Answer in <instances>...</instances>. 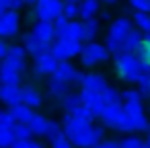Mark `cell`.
Instances as JSON below:
<instances>
[{
  "label": "cell",
  "mask_w": 150,
  "mask_h": 148,
  "mask_svg": "<svg viewBox=\"0 0 150 148\" xmlns=\"http://www.w3.org/2000/svg\"><path fill=\"white\" fill-rule=\"evenodd\" d=\"M15 134H17V140H23V138H29V136H33L31 123H23V121H17V123H15Z\"/></svg>",
  "instance_id": "cell-30"
},
{
  "label": "cell",
  "mask_w": 150,
  "mask_h": 148,
  "mask_svg": "<svg viewBox=\"0 0 150 148\" xmlns=\"http://www.w3.org/2000/svg\"><path fill=\"white\" fill-rule=\"evenodd\" d=\"M0 99H2L4 105L8 107H17L23 103V86H6L2 84L0 89Z\"/></svg>",
  "instance_id": "cell-15"
},
{
  "label": "cell",
  "mask_w": 150,
  "mask_h": 148,
  "mask_svg": "<svg viewBox=\"0 0 150 148\" xmlns=\"http://www.w3.org/2000/svg\"><path fill=\"white\" fill-rule=\"evenodd\" d=\"M105 138V127L103 125H88L84 132H80L74 140H72V144H76V146H99V142Z\"/></svg>",
  "instance_id": "cell-10"
},
{
  "label": "cell",
  "mask_w": 150,
  "mask_h": 148,
  "mask_svg": "<svg viewBox=\"0 0 150 148\" xmlns=\"http://www.w3.org/2000/svg\"><path fill=\"white\" fill-rule=\"evenodd\" d=\"M23 103L29 105V107H33V109H37V107L43 103V97H41V93H39L35 86L25 84V86H23Z\"/></svg>",
  "instance_id": "cell-19"
},
{
  "label": "cell",
  "mask_w": 150,
  "mask_h": 148,
  "mask_svg": "<svg viewBox=\"0 0 150 148\" xmlns=\"http://www.w3.org/2000/svg\"><path fill=\"white\" fill-rule=\"evenodd\" d=\"M47 125H50L47 117H43V115H39V113H37V117H35V119L31 121V130H33V136H37V138H45Z\"/></svg>",
  "instance_id": "cell-26"
},
{
  "label": "cell",
  "mask_w": 150,
  "mask_h": 148,
  "mask_svg": "<svg viewBox=\"0 0 150 148\" xmlns=\"http://www.w3.org/2000/svg\"><path fill=\"white\" fill-rule=\"evenodd\" d=\"M62 132H64V130H62V123H60V121H50L47 132H45V140H47V142H54Z\"/></svg>",
  "instance_id": "cell-31"
},
{
  "label": "cell",
  "mask_w": 150,
  "mask_h": 148,
  "mask_svg": "<svg viewBox=\"0 0 150 148\" xmlns=\"http://www.w3.org/2000/svg\"><path fill=\"white\" fill-rule=\"evenodd\" d=\"M82 103L84 101H82V95L80 93H68L64 99H60V105H62L64 113H74Z\"/></svg>",
  "instance_id": "cell-23"
},
{
  "label": "cell",
  "mask_w": 150,
  "mask_h": 148,
  "mask_svg": "<svg viewBox=\"0 0 150 148\" xmlns=\"http://www.w3.org/2000/svg\"><path fill=\"white\" fill-rule=\"evenodd\" d=\"M0 121H6V123H11V121H17V119H15V113H13V109H2V111H0Z\"/></svg>",
  "instance_id": "cell-38"
},
{
  "label": "cell",
  "mask_w": 150,
  "mask_h": 148,
  "mask_svg": "<svg viewBox=\"0 0 150 148\" xmlns=\"http://www.w3.org/2000/svg\"><path fill=\"white\" fill-rule=\"evenodd\" d=\"M70 144H72V140H70V136H68V134H64V132H62L54 142H52V146H56V148H68Z\"/></svg>",
  "instance_id": "cell-35"
},
{
  "label": "cell",
  "mask_w": 150,
  "mask_h": 148,
  "mask_svg": "<svg viewBox=\"0 0 150 148\" xmlns=\"http://www.w3.org/2000/svg\"><path fill=\"white\" fill-rule=\"evenodd\" d=\"M99 19L97 17H93V19H82L80 21V35H78V39L80 41H84V43H88V41H95V37H97V33H99Z\"/></svg>",
  "instance_id": "cell-16"
},
{
  "label": "cell",
  "mask_w": 150,
  "mask_h": 148,
  "mask_svg": "<svg viewBox=\"0 0 150 148\" xmlns=\"http://www.w3.org/2000/svg\"><path fill=\"white\" fill-rule=\"evenodd\" d=\"M8 54H11V45L6 41H2L0 43V58H8Z\"/></svg>",
  "instance_id": "cell-41"
},
{
  "label": "cell",
  "mask_w": 150,
  "mask_h": 148,
  "mask_svg": "<svg viewBox=\"0 0 150 148\" xmlns=\"http://www.w3.org/2000/svg\"><path fill=\"white\" fill-rule=\"evenodd\" d=\"M64 4L62 0H37L35 2V17L43 21H56L60 15H64Z\"/></svg>",
  "instance_id": "cell-6"
},
{
  "label": "cell",
  "mask_w": 150,
  "mask_h": 148,
  "mask_svg": "<svg viewBox=\"0 0 150 148\" xmlns=\"http://www.w3.org/2000/svg\"><path fill=\"white\" fill-rule=\"evenodd\" d=\"M148 117H150V107H148Z\"/></svg>",
  "instance_id": "cell-46"
},
{
  "label": "cell",
  "mask_w": 150,
  "mask_h": 148,
  "mask_svg": "<svg viewBox=\"0 0 150 148\" xmlns=\"http://www.w3.org/2000/svg\"><path fill=\"white\" fill-rule=\"evenodd\" d=\"M52 76H56V78H60V80H66V82H70L72 86H82V84H84V76H86V74H82L80 70H76L68 60H62V62L58 64V68H56V72H54Z\"/></svg>",
  "instance_id": "cell-8"
},
{
  "label": "cell",
  "mask_w": 150,
  "mask_h": 148,
  "mask_svg": "<svg viewBox=\"0 0 150 148\" xmlns=\"http://www.w3.org/2000/svg\"><path fill=\"white\" fill-rule=\"evenodd\" d=\"M146 146H150V136H148V140H146Z\"/></svg>",
  "instance_id": "cell-45"
},
{
  "label": "cell",
  "mask_w": 150,
  "mask_h": 148,
  "mask_svg": "<svg viewBox=\"0 0 150 148\" xmlns=\"http://www.w3.org/2000/svg\"><path fill=\"white\" fill-rule=\"evenodd\" d=\"M70 21H72V19H68L66 15H60V17H58V19L54 21V23H56V27H58V29H64V27H66V25H68Z\"/></svg>",
  "instance_id": "cell-40"
},
{
  "label": "cell",
  "mask_w": 150,
  "mask_h": 148,
  "mask_svg": "<svg viewBox=\"0 0 150 148\" xmlns=\"http://www.w3.org/2000/svg\"><path fill=\"white\" fill-rule=\"evenodd\" d=\"M99 146H101V148H115V146H121V140H105V138H103V140L99 142Z\"/></svg>",
  "instance_id": "cell-39"
},
{
  "label": "cell",
  "mask_w": 150,
  "mask_h": 148,
  "mask_svg": "<svg viewBox=\"0 0 150 148\" xmlns=\"http://www.w3.org/2000/svg\"><path fill=\"white\" fill-rule=\"evenodd\" d=\"M138 86L142 89V93H144L146 97H150V72H148V74H146V76L138 82Z\"/></svg>",
  "instance_id": "cell-37"
},
{
  "label": "cell",
  "mask_w": 150,
  "mask_h": 148,
  "mask_svg": "<svg viewBox=\"0 0 150 148\" xmlns=\"http://www.w3.org/2000/svg\"><path fill=\"white\" fill-rule=\"evenodd\" d=\"M64 15L68 17V19H76V17H80V8H78V4L76 2H66L64 4Z\"/></svg>",
  "instance_id": "cell-34"
},
{
  "label": "cell",
  "mask_w": 150,
  "mask_h": 148,
  "mask_svg": "<svg viewBox=\"0 0 150 148\" xmlns=\"http://www.w3.org/2000/svg\"><path fill=\"white\" fill-rule=\"evenodd\" d=\"M15 123L17 121H0V144L2 146H13L15 140H17V134H15Z\"/></svg>",
  "instance_id": "cell-22"
},
{
  "label": "cell",
  "mask_w": 150,
  "mask_h": 148,
  "mask_svg": "<svg viewBox=\"0 0 150 148\" xmlns=\"http://www.w3.org/2000/svg\"><path fill=\"white\" fill-rule=\"evenodd\" d=\"M33 33H35L41 41L52 43V45H54V41L58 39V27H56V23H54V21L37 19V21H35V25H33Z\"/></svg>",
  "instance_id": "cell-11"
},
{
  "label": "cell",
  "mask_w": 150,
  "mask_h": 148,
  "mask_svg": "<svg viewBox=\"0 0 150 148\" xmlns=\"http://www.w3.org/2000/svg\"><path fill=\"white\" fill-rule=\"evenodd\" d=\"M101 119L105 125L109 127H115L119 132H123V125H125V107L123 103H113V105H107L105 111L101 113Z\"/></svg>",
  "instance_id": "cell-7"
},
{
  "label": "cell",
  "mask_w": 150,
  "mask_h": 148,
  "mask_svg": "<svg viewBox=\"0 0 150 148\" xmlns=\"http://www.w3.org/2000/svg\"><path fill=\"white\" fill-rule=\"evenodd\" d=\"M13 109V113H15V119L17 121H23V123H31L35 117H37V113L33 111V107H29V105H25V103H21V105H17V107H11Z\"/></svg>",
  "instance_id": "cell-24"
},
{
  "label": "cell",
  "mask_w": 150,
  "mask_h": 148,
  "mask_svg": "<svg viewBox=\"0 0 150 148\" xmlns=\"http://www.w3.org/2000/svg\"><path fill=\"white\" fill-rule=\"evenodd\" d=\"M134 25H136L140 31H144V33L148 35V33H150V15L144 13V11H136V15H134Z\"/></svg>",
  "instance_id": "cell-28"
},
{
  "label": "cell",
  "mask_w": 150,
  "mask_h": 148,
  "mask_svg": "<svg viewBox=\"0 0 150 148\" xmlns=\"http://www.w3.org/2000/svg\"><path fill=\"white\" fill-rule=\"evenodd\" d=\"M107 4H117V0H105Z\"/></svg>",
  "instance_id": "cell-43"
},
{
  "label": "cell",
  "mask_w": 150,
  "mask_h": 148,
  "mask_svg": "<svg viewBox=\"0 0 150 148\" xmlns=\"http://www.w3.org/2000/svg\"><path fill=\"white\" fill-rule=\"evenodd\" d=\"M121 146L123 148H142V146H146V142L138 136H127V138H121Z\"/></svg>",
  "instance_id": "cell-33"
},
{
  "label": "cell",
  "mask_w": 150,
  "mask_h": 148,
  "mask_svg": "<svg viewBox=\"0 0 150 148\" xmlns=\"http://www.w3.org/2000/svg\"><path fill=\"white\" fill-rule=\"evenodd\" d=\"M58 64H60V60L56 58V54H54V52H45V54H41V56H37V58H35L33 74H35V76H39V78L52 76V74L56 72Z\"/></svg>",
  "instance_id": "cell-9"
},
{
  "label": "cell",
  "mask_w": 150,
  "mask_h": 148,
  "mask_svg": "<svg viewBox=\"0 0 150 148\" xmlns=\"http://www.w3.org/2000/svg\"><path fill=\"white\" fill-rule=\"evenodd\" d=\"M101 19H103V21H111V13L103 11V13H101Z\"/></svg>",
  "instance_id": "cell-42"
},
{
  "label": "cell",
  "mask_w": 150,
  "mask_h": 148,
  "mask_svg": "<svg viewBox=\"0 0 150 148\" xmlns=\"http://www.w3.org/2000/svg\"><path fill=\"white\" fill-rule=\"evenodd\" d=\"M27 47L25 45H11V54H8V58L13 60V64L17 66V70L21 72V74H25L27 72Z\"/></svg>",
  "instance_id": "cell-18"
},
{
  "label": "cell",
  "mask_w": 150,
  "mask_h": 148,
  "mask_svg": "<svg viewBox=\"0 0 150 148\" xmlns=\"http://www.w3.org/2000/svg\"><path fill=\"white\" fill-rule=\"evenodd\" d=\"M78 8H80V19H93L99 15L101 4H99V0H82Z\"/></svg>",
  "instance_id": "cell-25"
},
{
  "label": "cell",
  "mask_w": 150,
  "mask_h": 148,
  "mask_svg": "<svg viewBox=\"0 0 150 148\" xmlns=\"http://www.w3.org/2000/svg\"><path fill=\"white\" fill-rule=\"evenodd\" d=\"M134 29V23L125 17H119L115 19L111 25H109V31H107V39H105V45L109 47L111 54H119L123 50V43L127 39V35L132 33Z\"/></svg>",
  "instance_id": "cell-2"
},
{
  "label": "cell",
  "mask_w": 150,
  "mask_h": 148,
  "mask_svg": "<svg viewBox=\"0 0 150 148\" xmlns=\"http://www.w3.org/2000/svg\"><path fill=\"white\" fill-rule=\"evenodd\" d=\"M129 6H134L136 11L150 13V0H129Z\"/></svg>",
  "instance_id": "cell-36"
},
{
  "label": "cell",
  "mask_w": 150,
  "mask_h": 148,
  "mask_svg": "<svg viewBox=\"0 0 150 148\" xmlns=\"http://www.w3.org/2000/svg\"><path fill=\"white\" fill-rule=\"evenodd\" d=\"M52 52H54L56 58L62 62V60H72V58L80 56V54L84 52V45H82L80 39H60V37H58V39L54 41Z\"/></svg>",
  "instance_id": "cell-4"
},
{
  "label": "cell",
  "mask_w": 150,
  "mask_h": 148,
  "mask_svg": "<svg viewBox=\"0 0 150 148\" xmlns=\"http://www.w3.org/2000/svg\"><path fill=\"white\" fill-rule=\"evenodd\" d=\"M101 95H103V99H105V103H107V105H113V103H123L121 93H119L115 86H107Z\"/></svg>",
  "instance_id": "cell-29"
},
{
  "label": "cell",
  "mask_w": 150,
  "mask_h": 148,
  "mask_svg": "<svg viewBox=\"0 0 150 148\" xmlns=\"http://www.w3.org/2000/svg\"><path fill=\"white\" fill-rule=\"evenodd\" d=\"M82 86H86V89H91V91H95V93H103V91L109 86V82H107V78H105L103 74H86Z\"/></svg>",
  "instance_id": "cell-21"
},
{
  "label": "cell",
  "mask_w": 150,
  "mask_h": 148,
  "mask_svg": "<svg viewBox=\"0 0 150 148\" xmlns=\"http://www.w3.org/2000/svg\"><path fill=\"white\" fill-rule=\"evenodd\" d=\"M23 45L27 47V52L33 56V58H37V56H41V54H45V52H52V43H45V41H41L33 31L31 33H25L23 35Z\"/></svg>",
  "instance_id": "cell-12"
},
{
  "label": "cell",
  "mask_w": 150,
  "mask_h": 148,
  "mask_svg": "<svg viewBox=\"0 0 150 148\" xmlns=\"http://www.w3.org/2000/svg\"><path fill=\"white\" fill-rule=\"evenodd\" d=\"M115 72L117 76L127 82V84H138L148 72H150V64L142 62L136 54H129V52H119L115 54Z\"/></svg>",
  "instance_id": "cell-1"
},
{
  "label": "cell",
  "mask_w": 150,
  "mask_h": 148,
  "mask_svg": "<svg viewBox=\"0 0 150 148\" xmlns=\"http://www.w3.org/2000/svg\"><path fill=\"white\" fill-rule=\"evenodd\" d=\"M144 39H146V33H144V31H140V29H132V33L127 35V39H125L121 52H129V54H134V52L142 45Z\"/></svg>",
  "instance_id": "cell-20"
},
{
  "label": "cell",
  "mask_w": 150,
  "mask_h": 148,
  "mask_svg": "<svg viewBox=\"0 0 150 148\" xmlns=\"http://www.w3.org/2000/svg\"><path fill=\"white\" fill-rule=\"evenodd\" d=\"M109 47L107 45H101L97 41H88L84 45V52L80 54V66L84 68H93L95 64H101V62H107L109 60Z\"/></svg>",
  "instance_id": "cell-3"
},
{
  "label": "cell",
  "mask_w": 150,
  "mask_h": 148,
  "mask_svg": "<svg viewBox=\"0 0 150 148\" xmlns=\"http://www.w3.org/2000/svg\"><path fill=\"white\" fill-rule=\"evenodd\" d=\"M146 37H148V39H150V33H148V35H146Z\"/></svg>",
  "instance_id": "cell-47"
},
{
  "label": "cell",
  "mask_w": 150,
  "mask_h": 148,
  "mask_svg": "<svg viewBox=\"0 0 150 148\" xmlns=\"http://www.w3.org/2000/svg\"><path fill=\"white\" fill-rule=\"evenodd\" d=\"M88 125H91V123H88V121H84V119H80L78 115H74V113H66V115H64L62 130H64V134H68V136H70V140H74V138H76L80 132H84Z\"/></svg>",
  "instance_id": "cell-14"
},
{
  "label": "cell",
  "mask_w": 150,
  "mask_h": 148,
  "mask_svg": "<svg viewBox=\"0 0 150 148\" xmlns=\"http://www.w3.org/2000/svg\"><path fill=\"white\" fill-rule=\"evenodd\" d=\"M66 2H76V4H80V2H82V0H66Z\"/></svg>",
  "instance_id": "cell-44"
},
{
  "label": "cell",
  "mask_w": 150,
  "mask_h": 148,
  "mask_svg": "<svg viewBox=\"0 0 150 148\" xmlns=\"http://www.w3.org/2000/svg\"><path fill=\"white\" fill-rule=\"evenodd\" d=\"M134 54H136V56H138V58H140L142 62L150 64V39L146 37V39L142 41V45H140V47H138V50H136Z\"/></svg>",
  "instance_id": "cell-32"
},
{
  "label": "cell",
  "mask_w": 150,
  "mask_h": 148,
  "mask_svg": "<svg viewBox=\"0 0 150 148\" xmlns=\"http://www.w3.org/2000/svg\"><path fill=\"white\" fill-rule=\"evenodd\" d=\"M72 84L70 82H66V80H60V78H56V76H52V80H50V84H47V93H50V97H54V99H64L68 93H72Z\"/></svg>",
  "instance_id": "cell-17"
},
{
  "label": "cell",
  "mask_w": 150,
  "mask_h": 148,
  "mask_svg": "<svg viewBox=\"0 0 150 148\" xmlns=\"http://www.w3.org/2000/svg\"><path fill=\"white\" fill-rule=\"evenodd\" d=\"M144 93H142V89L138 86V89H125V91H121V99H123V103H142L144 101Z\"/></svg>",
  "instance_id": "cell-27"
},
{
  "label": "cell",
  "mask_w": 150,
  "mask_h": 148,
  "mask_svg": "<svg viewBox=\"0 0 150 148\" xmlns=\"http://www.w3.org/2000/svg\"><path fill=\"white\" fill-rule=\"evenodd\" d=\"M80 95H82L84 105H88V107L93 109V113H95L97 117H101V113H103V111H105V107H107V103H105L103 95H101V93H95V91H91V89H86V86H82V89H80Z\"/></svg>",
  "instance_id": "cell-13"
},
{
  "label": "cell",
  "mask_w": 150,
  "mask_h": 148,
  "mask_svg": "<svg viewBox=\"0 0 150 148\" xmlns=\"http://www.w3.org/2000/svg\"><path fill=\"white\" fill-rule=\"evenodd\" d=\"M21 31V15L15 8H2L0 13V35L6 37H17Z\"/></svg>",
  "instance_id": "cell-5"
}]
</instances>
